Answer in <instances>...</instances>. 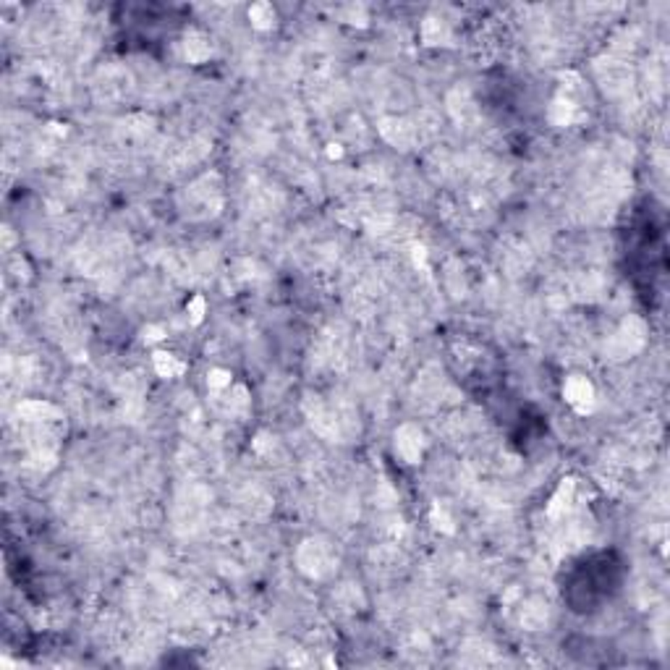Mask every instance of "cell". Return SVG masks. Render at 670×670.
I'll list each match as a JSON object with an SVG mask.
<instances>
[{
  "label": "cell",
  "mask_w": 670,
  "mask_h": 670,
  "mask_svg": "<svg viewBox=\"0 0 670 670\" xmlns=\"http://www.w3.org/2000/svg\"><path fill=\"white\" fill-rule=\"evenodd\" d=\"M296 558H299V568L304 571L306 576H315V579L328 576L330 571L335 568V563H338V555L333 553V547L322 540L304 542Z\"/></svg>",
  "instance_id": "6da1fadb"
},
{
  "label": "cell",
  "mask_w": 670,
  "mask_h": 670,
  "mask_svg": "<svg viewBox=\"0 0 670 670\" xmlns=\"http://www.w3.org/2000/svg\"><path fill=\"white\" fill-rule=\"evenodd\" d=\"M563 396L579 414L592 412V406H594V388H592V382H589L587 377H579V375L568 377V382H565V388H563Z\"/></svg>",
  "instance_id": "7a4b0ae2"
},
{
  "label": "cell",
  "mask_w": 670,
  "mask_h": 670,
  "mask_svg": "<svg viewBox=\"0 0 670 670\" xmlns=\"http://www.w3.org/2000/svg\"><path fill=\"white\" fill-rule=\"evenodd\" d=\"M396 450H398V456L406 464H416V461L422 459V450H424L422 432L414 424H403L398 432H396Z\"/></svg>",
  "instance_id": "3957f363"
},
{
  "label": "cell",
  "mask_w": 670,
  "mask_h": 670,
  "mask_svg": "<svg viewBox=\"0 0 670 670\" xmlns=\"http://www.w3.org/2000/svg\"><path fill=\"white\" fill-rule=\"evenodd\" d=\"M380 131H382V136L390 141V144H396V147H409L414 141V136H416V126H412L409 121H400V118H385L382 123H380Z\"/></svg>",
  "instance_id": "277c9868"
},
{
  "label": "cell",
  "mask_w": 670,
  "mask_h": 670,
  "mask_svg": "<svg viewBox=\"0 0 670 670\" xmlns=\"http://www.w3.org/2000/svg\"><path fill=\"white\" fill-rule=\"evenodd\" d=\"M615 343L621 346V356H628V353L639 351L642 346H644V325L639 322V319H631V322H626L624 328L618 330V335H615Z\"/></svg>",
  "instance_id": "5b68a950"
},
{
  "label": "cell",
  "mask_w": 670,
  "mask_h": 670,
  "mask_svg": "<svg viewBox=\"0 0 670 670\" xmlns=\"http://www.w3.org/2000/svg\"><path fill=\"white\" fill-rule=\"evenodd\" d=\"M19 414H24L26 422H47V419L58 416V409L45 403V400H26L19 406Z\"/></svg>",
  "instance_id": "8992f818"
},
{
  "label": "cell",
  "mask_w": 670,
  "mask_h": 670,
  "mask_svg": "<svg viewBox=\"0 0 670 670\" xmlns=\"http://www.w3.org/2000/svg\"><path fill=\"white\" fill-rule=\"evenodd\" d=\"M571 497H574V479H565V482L558 487V493L553 495L550 506H547V516L550 518L565 516V511L571 508Z\"/></svg>",
  "instance_id": "52a82bcc"
},
{
  "label": "cell",
  "mask_w": 670,
  "mask_h": 670,
  "mask_svg": "<svg viewBox=\"0 0 670 670\" xmlns=\"http://www.w3.org/2000/svg\"><path fill=\"white\" fill-rule=\"evenodd\" d=\"M184 47H186V58L194 60V63L210 58V53H212L210 39H207L204 35H200V32H191V35H186V42H184Z\"/></svg>",
  "instance_id": "ba28073f"
},
{
  "label": "cell",
  "mask_w": 670,
  "mask_h": 670,
  "mask_svg": "<svg viewBox=\"0 0 670 670\" xmlns=\"http://www.w3.org/2000/svg\"><path fill=\"white\" fill-rule=\"evenodd\" d=\"M521 624L527 626V628H531V631L542 628V626L547 624V605H542V602H529V605L521 610Z\"/></svg>",
  "instance_id": "9c48e42d"
},
{
  "label": "cell",
  "mask_w": 670,
  "mask_h": 670,
  "mask_svg": "<svg viewBox=\"0 0 670 670\" xmlns=\"http://www.w3.org/2000/svg\"><path fill=\"white\" fill-rule=\"evenodd\" d=\"M448 103H450V113L459 118V121H469V118L477 116V107H474V103L469 100L466 92H453Z\"/></svg>",
  "instance_id": "30bf717a"
},
{
  "label": "cell",
  "mask_w": 670,
  "mask_h": 670,
  "mask_svg": "<svg viewBox=\"0 0 670 670\" xmlns=\"http://www.w3.org/2000/svg\"><path fill=\"white\" fill-rule=\"evenodd\" d=\"M574 116H576V105L568 97H558L553 103V107H550V118H553L558 126H568L574 121Z\"/></svg>",
  "instance_id": "8fae6325"
},
{
  "label": "cell",
  "mask_w": 670,
  "mask_h": 670,
  "mask_svg": "<svg viewBox=\"0 0 670 670\" xmlns=\"http://www.w3.org/2000/svg\"><path fill=\"white\" fill-rule=\"evenodd\" d=\"M422 37L427 45H440L448 39V26L440 19H427L422 24Z\"/></svg>",
  "instance_id": "7c38bea8"
},
{
  "label": "cell",
  "mask_w": 670,
  "mask_h": 670,
  "mask_svg": "<svg viewBox=\"0 0 670 670\" xmlns=\"http://www.w3.org/2000/svg\"><path fill=\"white\" fill-rule=\"evenodd\" d=\"M249 19H252V24L257 29H270L272 24H275V11H272V6H267V3H257V6L249 8Z\"/></svg>",
  "instance_id": "4fadbf2b"
},
{
  "label": "cell",
  "mask_w": 670,
  "mask_h": 670,
  "mask_svg": "<svg viewBox=\"0 0 670 670\" xmlns=\"http://www.w3.org/2000/svg\"><path fill=\"white\" fill-rule=\"evenodd\" d=\"M155 369L163 377H173L184 369V364L176 362V356H170V353H155Z\"/></svg>",
  "instance_id": "5bb4252c"
},
{
  "label": "cell",
  "mask_w": 670,
  "mask_h": 670,
  "mask_svg": "<svg viewBox=\"0 0 670 670\" xmlns=\"http://www.w3.org/2000/svg\"><path fill=\"white\" fill-rule=\"evenodd\" d=\"M207 382H210V388H215V390H228L231 388V375L223 372V369H212Z\"/></svg>",
  "instance_id": "9a60e30c"
},
{
  "label": "cell",
  "mask_w": 670,
  "mask_h": 670,
  "mask_svg": "<svg viewBox=\"0 0 670 670\" xmlns=\"http://www.w3.org/2000/svg\"><path fill=\"white\" fill-rule=\"evenodd\" d=\"M186 312L191 315V322H200V319L204 317V299H202V296L191 299V304L186 306Z\"/></svg>",
  "instance_id": "2e32d148"
},
{
  "label": "cell",
  "mask_w": 670,
  "mask_h": 670,
  "mask_svg": "<svg viewBox=\"0 0 670 670\" xmlns=\"http://www.w3.org/2000/svg\"><path fill=\"white\" fill-rule=\"evenodd\" d=\"M432 521H435V527H437V529L443 527V529H446V531H453V527H450V518L446 516V511H440V508H435V511H432Z\"/></svg>",
  "instance_id": "e0dca14e"
}]
</instances>
